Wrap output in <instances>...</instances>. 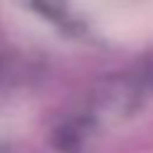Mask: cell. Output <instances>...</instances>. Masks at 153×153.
<instances>
[{
  "mask_svg": "<svg viewBox=\"0 0 153 153\" xmlns=\"http://www.w3.org/2000/svg\"><path fill=\"white\" fill-rule=\"evenodd\" d=\"M110 31L115 36H143L153 33V0L115 12L110 19Z\"/></svg>",
  "mask_w": 153,
  "mask_h": 153,
  "instance_id": "obj_1",
  "label": "cell"
}]
</instances>
